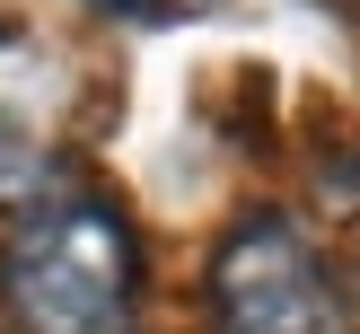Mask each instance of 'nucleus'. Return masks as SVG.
Masks as SVG:
<instances>
[{"label": "nucleus", "mask_w": 360, "mask_h": 334, "mask_svg": "<svg viewBox=\"0 0 360 334\" xmlns=\"http://www.w3.org/2000/svg\"><path fill=\"white\" fill-rule=\"evenodd\" d=\"M35 185H44V158H35V141H18L9 123H0V203H27Z\"/></svg>", "instance_id": "obj_3"}, {"label": "nucleus", "mask_w": 360, "mask_h": 334, "mask_svg": "<svg viewBox=\"0 0 360 334\" xmlns=\"http://www.w3.org/2000/svg\"><path fill=\"white\" fill-rule=\"evenodd\" d=\"M326 193H334L343 211H360V158H343V167H334V185H326Z\"/></svg>", "instance_id": "obj_5"}, {"label": "nucleus", "mask_w": 360, "mask_h": 334, "mask_svg": "<svg viewBox=\"0 0 360 334\" xmlns=\"http://www.w3.org/2000/svg\"><path fill=\"white\" fill-rule=\"evenodd\" d=\"M132 290L141 246L88 193L27 211L0 246V308L18 316V334H132Z\"/></svg>", "instance_id": "obj_1"}, {"label": "nucleus", "mask_w": 360, "mask_h": 334, "mask_svg": "<svg viewBox=\"0 0 360 334\" xmlns=\"http://www.w3.org/2000/svg\"><path fill=\"white\" fill-rule=\"evenodd\" d=\"M343 308H352V326H360V255L343 264Z\"/></svg>", "instance_id": "obj_6"}, {"label": "nucleus", "mask_w": 360, "mask_h": 334, "mask_svg": "<svg viewBox=\"0 0 360 334\" xmlns=\"http://www.w3.org/2000/svg\"><path fill=\"white\" fill-rule=\"evenodd\" d=\"M88 9H105V18H176L185 0H88Z\"/></svg>", "instance_id": "obj_4"}, {"label": "nucleus", "mask_w": 360, "mask_h": 334, "mask_svg": "<svg viewBox=\"0 0 360 334\" xmlns=\"http://www.w3.org/2000/svg\"><path fill=\"white\" fill-rule=\"evenodd\" d=\"M211 308L229 334H334V281L316 273V246L281 211H246L211 255Z\"/></svg>", "instance_id": "obj_2"}]
</instances>
